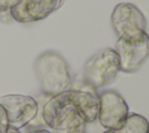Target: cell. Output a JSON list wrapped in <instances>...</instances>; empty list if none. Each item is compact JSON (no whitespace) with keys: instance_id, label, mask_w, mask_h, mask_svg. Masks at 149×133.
Wrapping results in <instances>:
<instances>
[{"instance_id":"cell-1","label":"cell","mask_w":149,"mask_h":133,"mask_svg":"<svg viewBox=\"0 0 149 133\" xmlns=\"http://www.w3.org/2000/svg\"><path fill=\"white\" fill-rule=\"evenodd\" d=\"M34 70L42 92L49 97L64 92L72 85L68 63L56 51L41 54L35 60Z\"/></svg>"},{"instance_id":"cell-2","label":"cell","mask_w":149,"mask_h":133,"mask_svg":"<svg viewBox=\"0 0 149 133\" xmlns=\"http://www.w3.org/2000/svg\"><path fill=\"white\" fill-rule=\"evenodd\" d=\"M119 71L120 65L115 50L105 48L86 62L83 70V82L99 89L112 83Z\"/></svg>"},{"instance_id":"cell-3","label":"cell","mask_w":149,"mask_h":133,"mask_svg":"<svg viewBox=\"0 0 149 133\" xmlns=\"http://www.w3.org/2000/svg\"><path fill=\"white\" fill-rule=\"evenodd\" d=\"M114 50L119 58L120 71L133 74L149 57V35L146 32L135 36L120 37Z\"/></svg>"},{"instance_id":"cell-4","label":"cell","mask_w":149,"mask_h":133,"mask_svg":"<svg viewBox=\"0 0 149 133\" xmlns=\"http://www.w3.org/2000/svg\"><path fill=\"white\" fill-rule=\"evenodd\" d=\"M111 23L119 38L135 36L146 33L147 29L143 13L130 2H121L115 6L111 15Z\"/></svg>"},{"instance_id":"cell-5","label":"cell","mask_w":149,"mask_h":133,"mask_svg":"<svg viewBox=\"0 0 149 133\" xmlns=\"http://www.w3.org/2000/svg\"><path fill=\"white\" fill-rule=\"evenodd\" d=\"M0 105L6 111L8 125L17 130L31 123L38 113V103L30 96H24V94L1 96Z\"/></svg>"},{"instance_id":"cell-6","label":"cell","mask_w":149,"mask_h":133,"mask_svg":"<svg viewBox=\"0 0 149 133\" xmlns=\"http://www.w3.org/2000/svg\"><path fill=\"white\" fill-rule=\"evenodd\" d=\"M129 114L128 105L122 96L114 90H106L99 94L98 120L106 130L120 127Z\"/></svg>"},{"instance_id":"cell-7","label":"cell","mask_w":149,"mask_h":133,"mask_svg":"<svg viewBox=\"0 0 149 133\" xmlns=\"http://www.w3.org/2000/svg\"><path fill=\"white\" fill-rule=\"evenodd\" d=\"M65 0H20L10 10V18L21 23H29L45 19L58 9Z\"/></svg>"},{"instance_id":"cell-8","label":"cell","mask_w":149,"mask_h":133,"mask_svg":"<svg viewBox=\"0 0 149 133\" xmlns=\"http://www.w3.org/2000/svg\"><path fill=\"white\" fill-rule=\"evenodd\" d=\"M70 93L73 106L84 121L87 124L97 120L99 111V93L97 89L83 82L78 86L71 85Z\"/></svg>"},{"instance_id":"cell-9","label":"cell","mask_w":149,"mask_h":133,"mask_svg":"<svg viewBox=\"0 0 149 133\" xmlns=\"http://www.w3.org/2000/svg\"><path fill=\"white\" fill-rule=\"evenodd\" d=\"M72 110H76L71 99L70 89L58 94L51 96L43 105L42 120L52 131L61 127L65 118Z\"/></svg>"},{"instance_id":"cell-10","label":"cell","mask_w":149,"mask_h":133,"mask_svg":"<svg viewBox=\"0 0 149 133\" xmlns=\"http://www.w3.org/2000/svg\"><path fill=\"white\" fill-rule=\"evenodd\" d=\"M104 133H149V121L143 116L130 113L120 127L107 130Z\"/></svg>"},{"instance_id":"cell-11","label":"cell","mask_w":149,"mask_h":133,"mask_svg":"<svg viewBox=\"0 0 149 133\" xmlns=\"http://www.w3.org/2000/svg\"><path fill=\"white\" fill-rule=\"evenodd\" d=\"M86 123L78 114L76 110H72L65 118L59 128L54 130L52 133H86Z\"/></svg>"},{"instance_id":"cell-12","label":"cell","mask_w":149,"mask_h":133,"mask_svg":"<svg viewBox=\"0 0 149 133\" xmlns=\"http://www.w3.org/2000/svg\"><path fill=\"white\" fill-rule=\"evenodd\" d=\"M19 2L20 0H0V14L5 12H9Z\"/></svg>"},{"instance_id":"cell-13","label":"cell","mask_w":149,"mask_h":133,"mask_svg":"<svg viewBox=\"0 0 149 133\" xmlns=\"http://www.w3.org/2000/svg\"><path fill=\"white\" fill-rule=\"evenodd\" d=\"M8 126L9 125H8V119H7L6 111L0 105V133H6Z\"/></svg>"},{"instance_id":"cell-14","label":"cell","mask_w":149,"mask_h":133,"mask_svg":"<svg viewBox=\"0 0 149 133\" xmlns=\"http://www.w3.org/2000/svg\"><path fill=\"white\" fill-rule=\"evenodd\" d=\"M6 133H21V132H20V130H17V128H15V127L8 126V128H7Z\"/></svg>"},{"instance_id":"cell-15","label":"cell","mask_w":149,"mask_h":133,"mask_svg":"<svg viewBox=\"0 0 149 133\" xmlns=\"http://www.w3.org/2000/svg\"><path fill=\"white\" fill-rule=\"evenodd\" d=\"M28 133H52V132H50L48 130H35V131H30Z\"/></svg>"}]
</instances>
